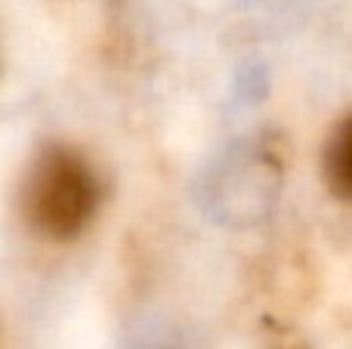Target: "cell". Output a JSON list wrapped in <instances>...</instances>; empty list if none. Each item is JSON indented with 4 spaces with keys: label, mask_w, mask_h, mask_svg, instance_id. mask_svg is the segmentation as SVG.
Returning <instances> with one entry per match:
<instances>
[{
    "label": "cell",
    "mask_w": 352,
    "mask_h": 349,
    "mask_svg": "<svg viewBox=\"0 0 352 349\" xmlns=\"http://www.w3.org/2000/svg\"><path fill=\"white\" fill-rule=\"evenodd\" d=\"M99 204V185L87 161L56 148L34 167L28 183V220L50 238H72L90 223Z\"/></svg>",
    "instance_id": "1"
},
{
    "label": "cell",
    "mask_w": 352,
    "mask_h": 349,
    "mask_svg": "<svg viewBox=\"0 0 352 349\" xmlns=\"http://www.w3.org/2000/svg\"><path fill=\"white\" fill-rule=\"evenodd\" d=\"M328 179L337 195L352 198V117L340 124L328 148Z\"/></svg>",
    "instance_id": "2"
}]
</instances>
